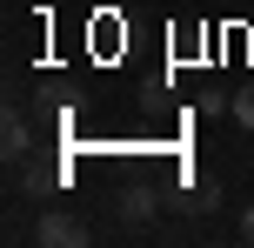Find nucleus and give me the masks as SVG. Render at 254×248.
Returning <instances> with one entry per match:
<instances>
[{
	"label": "nucleus",
	"mask_w": 254,
	"mask_h": 248,
	"mask_svg": "<svg viewBox=\"0 0 254 248\" xmlns=\"http://www.w3.org/2000/svg\"><path fill=\"white\" fill-rule=\"evenodd\" d=\"M27 242H34V248H87L94 228L80 222L74 208H40V222L27 228Z\"/></svg>",
	"instance_id": "obj_1"
},
{
	"label": "nucleus",
	"mask_w": 254,
	"mask_h": 248,
	"mask_svg": "<svg viewBox=\"0 0 254 248\" xmlns=\"http://www.w3.org/2000/svg\"><path fill=\"white\" fill-rule=\"evenodd\" d=\"M0 155H7V168H20V161L34 155V134H27V114H20V107H7V121H0Z\"/></svg>",
	"instance_id": "obj_2"
},
{
	"label": "nucleus",
	"mask_w": 254,
	"mask_h": 248,
	"mask_svg": "<svg viewBox=\"0 0 254 248\" xmlns=\"http://www.w3.org/2000/svg\"><path fill=\"white\" fill-rule=\"evenodd\" d=\"M121 222H127V228L154 222V188H127V195H121Z\"/></svg>",
	"instance_id": "obj_3"
},
{
	"label": "nucleus",
	"mask_w": 254,
	"mask_h": 248,
	"mask_svg": "<svg viewBox=\"0 0 254 248\" xmlns=\"http://www.w3.org/2000/svg\"><path fill=\"white\" fill-rule=\"evenodd\" d=\"M181 208H188V215H214V208H221V188H214V181L201 174V181H188V195H181Z\"/></svg>",
	"instance_id": "obj_4"
},
{
	"label": "nucleus",
	"mask_w": 254,
	"mask_h": 248,
	"mask_svg": "<svg viewBox=\"0 0 254 248\" xmlns=\"http://www.w3.org/2000/svg\"><path fill=\"white\" fill-rule=\"evenodd\" d=\"M228 114L241 121V128H254V87H241V94H234V101H228Z\"/></svg>",
	"instance_id": "obj_5"
},
{
	"label": "nucleus",
	"mask_w": 254,
	"mask_h": 248,
	"mask_svg": "<svg viewBox=\"0 0 254 248\" xmlns=\"http://www.w3.org/2000/svg\"><path fill=\"white\" fill-rule=\"evenodd\" d=\"M241 242H248V248H254V208H248V215H241Z\"/></svg>",
	"instance_id": "obj_6"
}]
</instances>
